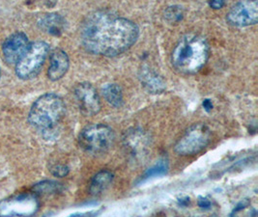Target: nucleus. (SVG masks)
Listing matches in <instances>:
<instances>
[{"label":"nucleus","instance_id":"nucleus-17","mask_svg":"<svg viewBox=\"0 0 258 217\" xmlns=\"http://www.w3.org/2000/svg\"><path fill=\"white\" fill-rule=\"evenodd\" d=\"M184 17V10L181 6L174 5L168 7L164 12V19L171 24L178 23L182 21Z\"/></svg>","mask_w":258,"mask_h":217},{"label":"nucleus","instance_id":"nucleus-23","mask_svg":"<svg viewBox=\"0 0 258 217\" xmlns=\"http://www.w3.org/2000/svg\"><path fill=\"white\" fill-rule=\"evenodd\" d=\"M203 107H204V109H205L206 111H211L212 109H213V103H212L210 100L206 99V100H204V102H203Z\"/></svg>","mask_w":258,"mask_h":217},{"label":"nucleus","instance_id":"nucleus-5","mask_svg":"<svg viewBox=\"0 0 258 217\" xmlns=\"http://www.w3.org/2000/svg\"><path fill=\"white\" fill-rule=\"evenodd\" d=\"M49 51L45 42L30 44L23 57L16 64V74L21 80H31L40 73Z\"/></svg>","mask_w":258,"mask_h":217},{"label":"nucleus","instance_id":"nucleus-4","mask_svg":"<svg viewBox=\"0 0 258 217\" xmlns=\"http://www.w3.org/2000/svg\"><path fill=\"white\" fill-rule=\"evenodd\" d=\"M114 131L106 125L96 124L86 126L79 136L81 148L86 153L99 155L106 153L114 143Z\"/></svg>","mask_w":258,"mask_h":217},{"label":"nucleus","instance_id":"nucleus-9","mask_svg":"<svg viewBox=\"0 0 258 217\" xmlns=\"http://www.w3.org/2000/svg\"><path fill=\"white\" fill-rule=\"evenodd\" d=\"M75 97L83 114L93 116L101 110V101L94 86L88 82H82L76 86Z\"/></svg>","mask_w":258,"mask_h":217},{"label":"nucleus","instance_id":"nucleus-21","mask_svg":"<svg viewBox=\"0 0 258 217\" xmlns=\"http://www.w3.org/2000/svg\"><path fill=\"white\" fill-rule=\"evenodd\" d=\"M225 2H226V0H210L209 5L213 9L219 10V9H222L225 5Z\"/></svg>","mask_w":258,"mask_h":217},{"label":"nucleus","instance_id":"nucleus-18","mask_svg":"<svg viewBox=\"0 0 258 217\" xmlns=\"http://www.w3.org/2000/svg\"><path fill=\"white\" fill-rule=\"evenodd\" d=\"M58 183H54V182H43V183L36 184L34 186V190L38 193H43V194H47V193H53L56 190H58Z\"/></svg>","mask_w":258,"mask_h":217},{"label":"nucleus","instance_id":"nucleus-22","mask_svg":"<svg viewBox=\"0 0 258 217\" xmlns=\"http://www.w3.org/2000/svg\"><path fill=\"white\" fill-rule=\"evenodd\" d=\"M199 205H200V207H202V208H206V207H209L211 204H210V202H209L207 199H205V198H200Z\"/></svg>","mask_w":258,"mask_h":217},{"label":"nucleus","instance_id":"nucleus-1","mask_svg":"<svg viewBox=\"0 0 258 217\" xmlns=\"http://www.w3.org/2000/svg\"><path fill=\"white\" fill-rule=\"evenodd\" d=\"M138 25L111 12L96 11L86 17L81 28L84 48L93 54L115 57L136 44Z\"/></svg>","mask_w":258,"mask_h":217},{"label":"nucleus","instance_id":"nucleus-2","mask_svg":"<svg viewBox=\"0 0 258 217\" xmlns=\"http://www.w3.org/2000/svg\"><path fill=\"white\" fill-rule=\"evenodd\" d=\"M210 46L205 38L195 34L183 36L171 54V63L177 71L184 75H195L208 61Z\"/></svg>","mask_w":258,"mask_h":217},{"label":"nucleus","instance_id":"nucleus-14","mask_svg":"<svg viewBox=\"0 0 258 217\" xmlns=\"http://www.w3.org/2000/svg\"><path fill=\"white\" fill-rule=\"evenodd\" d=\"M140 80L142 85L152 93H161L165 89L164 80L153 69L148 67H143L140 71Z\"/></svg>","mask_w":258,"mask_h":217},{"label":"nucleus","instance_id":"nucleus-16","mask_svg":"<svg viewBox=\"0 0 258 217\" xmlns=\"http://www.w3.org/2000/svg\"><path fill=\"white\" fill-rule=\"evenodd\" d=\"M103 95L106 102L113 107L120 108L124 103V96L121 87L116 83L105 84L103 89Z\"/></svg>","mask_w":258,"mask_h":217},{"label":"nucleus","instance_id":"nucleus-6","mask_svg":"<svg viewBox=\"0 0 258 217\" xmlns=\"http://www.w3.org/2000/svg\"><path fill=\"white\" fill-rule=\"evenodd\" d=\"M211 140V130L204 124H195L189 126L185 134L178 140L174 147L180 156H191L206 148Z\"/></svg>","mask_w":258,"mask_h":217},{"label":"nucleus","instance_id":"nucleus-7","mask_svg":"<svg viewBox=\"0 0 258 217\" xmlns=\"http://www.w3.org/2000/svg\"><path fill=\"white\" fill-rule=\"evenodd\" d=\"M37 208L38 201L33 195H19L0 202V216H28Z\"/></svg>","mask_w":258,"mask_h":217},{"label":"nucleus","instance_id":"nucleus-24","mask_svg":"<svg viewBox=\"0 0 258 217\" xmlns=\"http://www.w3.org/2000/svg\"><path fill=\"white\" fill-rule=\"evenodd\" d=\"M0 76H1V69H0Z\"/></svg>","mask_w":258,"mask_h":217},{"label":"nucleus","instance_id":"nucleus-8","mask_svg":"<svg viewBox=\"0 0 258 217\" xmlns=\"http://www.w3.org/2000/svg\"><path fill=\"white\" fill-rule=\"evenodd\" d=\"M227 22L238 27L254 25L258 22V0H242L227 14Z\"/></svg>","mask_w":258,"mask_h":217},{"label":"nucleus","instance_id":"nucleus-10","mask_svg":"<svg viewBox=\"0 0 258 217\" xmlns=\"http://www.w3.org/2000/svg\"><path fill=\"white\" fill-rule=\"evenodd\" d=\"M124 147L134 160H141L146 156L151 145L148 134L140 128L128 130L123 138Z\"/></svg>","mask_w":258,"mask_h":217},{"label":"nucleus","instance_id":"nucleus-3","mask_svg":"<svg viewBox=\"0 0 258 217\" xmlns=\"http://www.w3.org/2000/svg\"><path fill=\"white\" fill-rule=\"evenodd\" d=\"M65 111L66 105L62 98L56 94L47 93L33 103L28 114V121L36 128L48 132L63 119Z\"/></svg>","mask_w":258,"mask_h":217},{"label":"nucleus","instance_id":"nucleus-19","mask_svg":"<svg viewBox=\"0 0 258 217\" xmlns=\"http://www.w3.org/2000/svg\"><path fill=\"white\" fill-rule=\"evenodd\" d=\"M167 169V164L166 161H161L158 164H156L151 169H149L148 171L145 173L144 175V179H148L154 176H159V175H163Z\"/></svg>","mask_w":258,"mask_h":217},{"label":"nucleus","instance_id":"nucleus-13","mask_svg":"<svg viewBox=\"0 0 258 217\" xmlns=\"http://www.w3.org/2000/svg\"><path fill=\"white\" fill-rule=\"evenodd\" d=\"M38 25L43 31L47 32V34L60 36L65 31L66 21L59 14L51 13L43 16L39 20Z\"/></svg>","mask_w":258,"mask_h":217},{"label":"nucleus","instance_id":"nucleus-12","mask_svg":"<svg viewBox=\"0 0 258 217\" xmlns=\"http://www.w3.org/2000/svg\"><path fill=\"white\" fill-rule=\"evenodd\" d=\"M49 62L50 63L47 70V77L52 81L61 80L67 74L70 67V60L67 53L59 48L52 51Z\"/></svg>","mask_w":258,"mask_h":217},{"label":"nucleus","instance_id":"nucleus-11","mask_svg":"<svg viewBox=\"0 0 258 217\" xmlns=\"http://www.w3.org/2000/svg\"><path fill=\"white\" fill-rule=\"evenodd\" d=\"M29 40L23 32H17L8 37L2 46L3 56L7 63L17 64L29 47Z\"/></svg>","mask_w":258,"mask_h":217},{"label":"nucleus","instance_id":"nucleus-20","mask_svg":"<svg viewBox=\"0 0 258 217\" xmlns=\"http://www.w3.org/2000/svg\"><path fill=\"white\" fill-rule=\"evenodd\" d=\"M51 173H52L53 176H55V177H57V178H63V177H65V176L68 175L69 168H68L66 165L59 164V165H56V166H54V167L52 168Z\"/></svg>","mask_w":258,"mask_h":217},{"label":"nucleus","instance_id":"nucleus-15","mask_svg":"<svg viewBox=\"0 0 258 217\" xmlns=\"http://www.w3.org/2000/svg\"><path fill=\"white\" fill-rule=\"evenodd\" d=\"M113 181V174L108 170H102L96 174L90 183V193L93 195L101 194L110 185Z\"/></svg>","mask_w":258,"mask_h":217}]
</instances>
